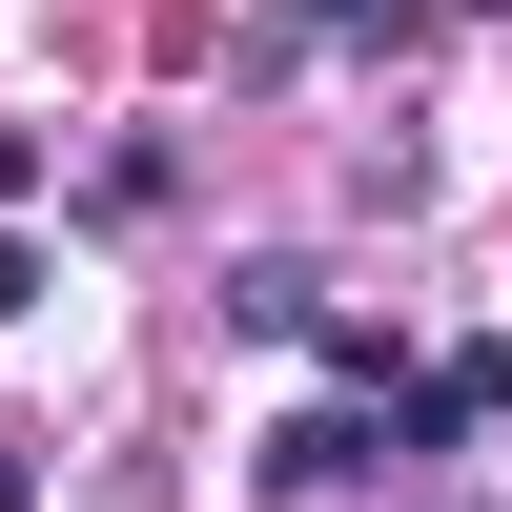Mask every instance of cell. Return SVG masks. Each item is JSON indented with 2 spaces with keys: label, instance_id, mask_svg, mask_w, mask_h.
Wrapping results in <instances>:
<instances>
[{
  "label": "cell",
  "instance_id": "6da1fadb",
  "mask_svg": "<svg viewBox=\"0 0 512 512\" xmlns=\"http://www.w3.org/2000/svg\"><path fill=\"white\" fill-rule=\"evenodd\" d=\"M267 472H287V492H349V472H390V431H369V410H287Z\"/></svg>",
  "mask_w": 512,
  "mask_h": 512
},
{
  "label": "cell",
  "instance_id": "7a4b0ae2",
  "mask_svg": "<svg viewBox=\"0 0 512 512\" xmlns=\"http://www.w3.org/2000/svg\"><path fill=\"white\" fill-rule=\"evenodd\" d=\"M451 21V0H349V41H431Z\"/></svg>",
  "mask_w": 512,
  "mask_h": 512
}]
</instances>
